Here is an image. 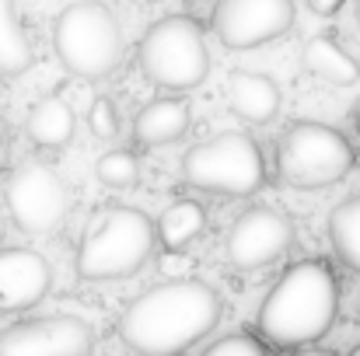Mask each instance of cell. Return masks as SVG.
<instances>
[{
	"label": "cell",
	"instance_id": "484cf974",
	"mask_svg": "<svg viewBox=\"0 0 360 356\" xmlns=\"http://www.w3.org/2000/svg\"><path fill=\"white\" fill-rule=\"evenodd\" d=\"M4 235H7V220H4V210H0V241H4Z\"/></svg>",
	"mask_w": 360,
	"mask_h": 356
},
{
	"label": "cell",
	"instance_id": "7402d4cb",
	"mask_svg": "<svg viewBox=\"0 0 360 356\" xmlns=\"http://www.w3.org/2000/svg\"><path fill=\"white\" fill-rule=\"evenodd\" d=\"M200 356H266V350H262V343H259L255 336L235 332V336L217 339L207 353H200Z\"/></svg>",
	"mask_w": 360,
	"mask_h": 356
},
{
	"label": "cell",
	"instance_id": "4fadbf2b",
	"mask_svg": "<svg viewBox=\"0 0 360 356\" xmlns=\"http://www.w3.org/2000/svg\"><path fill=\"white\" fill-rule=\"evenodd\" d=\"M228 105L245 122L266 126L280 112V88L273 77H266L259 70H235L228 77Z\"/></svg>",
	"mask_w": 360,
	"mask_h": 356
},
{
	"label": "cell",
	"instance_id": "44dd1931",
	"mask_svg": "<svg viewBox=\"0 0 360 356\" xmlns=\"http://www.w3.org/2000/svg\"><path fill=\"white\" fill-rule=\"evenodd\" d=\"M88 129L98 136V140H116L120 136V112H116V102L112 98H95L91 109H88Z\"/></svg>",
	"mask_w": 360,
	"mask_h": 356
},
{
	"label": "cell",
	"instance_id": "5bb4252c",
	"mask_svg": "<svg viewBox=\"0 0 360 356\" xmlns=\"http://www.w3.org/2000/svg\"><path fill=\"white\" fill-rule=\"evenodd\" d=\"M189 126H193V112H189L186 102L154 98L133 119V140L143 143V147H165V143L182 140L189 133Z\"/></svg>",
	"mask_w": 360,
	"mask_h": 356
},
{
	"label": "cell",
	"instance_id": "cb8c5ba5",
	"mask_svg": "<svg viewBox=\"0 0 360 356\" xmlns=\"http://www.w3.org/2000/svg\"><path fill=\"white\" fill-rule=\"evenodd\" d=\"M7 157H11V129H7V122L0 116V171L7 168Z\"/></svg>",
	"mask_w": 360,
	"mask_h": 356
},
{
	"label": "cell",
	"instance_id": "e0dca14e",
	"mask_svg": "<svg viewBox=\"0 0 360 356\" xmlns=\"http://www.w3.org/2000/svg\"><path fill=\"white\" fill-rule=\"evenodd\" d=\"M32 63H35V49L21 25L18 0H0V77H18Z\"/></svg>",
	"mask_w": 360,
	"mask_h": 356
},
{
	"label": "cell",
	"instance_id": "ffe728a7",
	"mask_svg": "<svg viewBox=\"0 0 360 356\" xmlns=\"http://www.w3.org/2000/svg\"><path fill=\"white\" fill-rule=\"evenodd\" d=\"M95 171H98V182H105L112 189H126L140 178V161L133 150H109L98 157Z\"/></svg>",
	"mask_w": 360,
	"mask_h": 356
},
{
	"label": "cell",
	"instance_id": "9c48e42d",
	"mask_svg": "<svg viewBox=\"0 0 360 356\" xmlns=\"http://www.w3.org/2000/svg\"><path fill=\"white\" fill-rule=\"evenodd\" d=\"M294 25V0H217L210 28L228 49H259Z\"/></svg>",
	"mask_w": 360,
	"mask_h": 356
},
{
	"label": "cell",
	"instance_id": "3957f363",
	"mask_svg": "<svg viewBox=\"0 0 360 356\" xmlns=\"http://www.w3.org/2000/svg\"><path fill=\"white\" fill-rule=\"evenodd\" d=\"M154 220L136 210V206H102L95 210L88 231L81 237L74 269L88 283H105V279H126L133 276L154 251Z\"/></svg>",
	"mask_w": 360,
	"mask_h": 356
},
{
	"label": "cell",
	"instance_id": "2e32d148",
	"mask_svg": "<svg viewBox=\"0 0 360 356\" xmlns=\"http://www.w3.org/2000/svg\"><path fill=\"white\" fill-rule=\"evenodd\" d=\"M304 67L315 77H322V81H329L336 88H350V84H357V77H360V63L333 35H311L308 39V46H304Z\"/></svg>",
	"mask_w": 360,
	"mask_h": 356
},
{
	"label": "cell",
	"instance_id": "f1b7e54d",
	"mask_svg": "<svg viewBox=\"0 0 360 356\" xmlns=\"http://www.w3.org/2000/svg\"><path fill=\"white\" fill-rule=\"evenodd\" d=\"M354 4H357V25H360V0H354Z\"/></svg>",
	"mask_w": 360,
	"mask_h": 356
},
{
	"label": "cell",
	"instance_id": "277c9868",
	"mask_svg": "<svg viewBox=\"0 0 360 356\" xmlns=\"http://www.w3.org/2000/svg\"><path fill=\"white\" fill-rule=\"evenodd\" d=\"M53 49L67 74L81 81H98L112 74L122 60L120 18L102 0H77L56 14Z\"/></svg>",
	"mask_w": 360,
	"mask_h": 356
},
{
	"label": "cell",
	"instance_id": "603a6c76",
	"mask_svg": "<svg viewBox=\"0 0 360 356\" xmlns=\"http://www.w3.org/2000/svg\"><path fill=\"white\" fill-rule=\"evenodd\" d=\"M304 4H308V11H311V14H319V18H333L347 0H304Z\"/></svg>",
	"mask_w": 360,
	"mask_h": 356
},
{
	"label": "cell",
	"instance_id": "4316f807",
	"mask_svg": "<svg viewBox=\"0 0 360 356\" xmlns=\"http://www.w3.org/2000/svg\"><path fill=\"white\" fill-rule=\"evenodd\" d=\"M297 356H333V353H322V350H311V353H297Z\"/></svg>",
	"mask_w": 360,
	"mask_h": 356
},
{
	"label": "cell",
	"instance_id": "30bf717a",
	"mask_svg": "<svg viewBox=\"0 0 360 356\" xmlns=\"http://www.w3.org/2000/svg\"><path fill=\"white\" fill-rule=\"evenodd\" d=\"M95 336L74 315L25 318L0 329V356H91Z\"/></svg>",
	"mask_w": 360,
	"mask_h": 356
},
{
	"label": "cell",
	"instance_id": "52a82bcc",
	"mask_svg": "<svg viewBox=\"0 0 360 356\" xmlns=\"http://www.w3.org/2000/svg\"><path fill=\"white\" fill-rule=\"evenodd\" d=\"M182 178L193 189L221 192V196H252L266 182V161L252 136L238 129L217 133L214 140H203L182 154Z\"/></svg>",
	"mask_w": 360,
	"mask_h": 356
},
{
	"label": "cell",
	"instance_id": "5b68a950",
	"mask_svg": "<svg viewBox=\"0 0 360 356\" xmlns=\"http://www.w3.org/2000/svg\"><path fill=\"white\" fill-rule=\"evenodd\" d=\"M140 70L154 88L193 91L210 74V49L203 25L189 14L158 18L140 39Z\"/></svg>",
	"mask_w": 360,
	"mask_h": 356
},
{
	"label": "cell",
	"instance_id": "8fae6325",
	"mask_svg": "<svg viewBox=\"0 0 360 356\" xmlns=\"http://www.w3.org/2000/svg\"><path fill=\"white\" fill-rule=\"evenodd\" d=\"M294 241V224L276 206H252L245 210L228 231V258L238 269H259L280 258Z\"/></svg>",
	"mask_w": 360,
	"mask_h": 356
},
{
	"label": "cell",
	"instance_id": "6da1fadb",
	"mask_svg": "<svg viewBox=\"0 0 360 356\" xmlns=\"http://www.w3.org/2000/svg\"><path fill=\"white\" fill-rule=\"evenodd\" d=\"M221 322V297L203 279H168L140 294L120 318L136 356H182Z\"/></svg>",
	"mask_w": 360,
	"mask_h": 356
},
{
	"label": "cell",
	"instance_id": "d4e9b609",
	"mask_svg": "<svg viewBox=\"0 0 360 356\" xmlns=\"http://www.w3.org/2000/svg\"><path fill=\"white\" fill-rule=\"evenodd\" d=\"M354 126H357V133H360V95H357V102H354Z\"/></svg>",
	"mask_w": 360,
	"mask_h": 356
},
{
	"label": "cell",
	"instance_id": "7c38bea8",
	"mask_svg": "<svg viewBox=\"0 0 360 356\" xmlns=\"http://www.w3.org/2000/svg\"><path fill=\"white\" fill-rule=\"evenodd\" d=\"M53 286V269L35 248H0V311H28Z\"/></svg>",
	"mask_w": 360,
	"mask_h": 356
},
{
	"label": "cell",
	"instance_id": "ac0fdd59",
	"mask_svg": "<svg viewBox=\"0 0 360 356\" xmlns=\"http://www.w3.org/2000/svg\"><path fill=\"white\" fill-rule=\"evenodd\" d=\"M203 228H207L203 206L193 203V199H179V203H172V206L161 213V220H158L154 231H158L165 248L179 251V248H186L189 241H196V237L203 235Z\"/></svg>",
	"mask_w": 360,
	"mask_h": 356
},
{
	"label": "cell",
	"instance_id": "8992f818",
	"mask_svg": "<svg viewBox=\"0 0 360 356\" xmlns=\"http://www.w3.org/2000/svg\"><path fill=\"white\" fill-rule=\"evenodd\" d=\"M354 147L350 140L315 119H297L283 129L276 147V171L294 189H326L350 175Z\"/></svg>",
	"mask_w": 360,
	"mask_h": 356
},
{
	"label": "cell",
	"instance_id": "d6986e66",
	"mask_svg": "<svg viewBox=\"0 0 360 356\" xmlns=\"http://www.w3.org/2000/svg\"><path fill=\"white\" fill-rule=\"evenodd\" d=\"M329 237H333V248L336 255L360 272V192L343 199L333 213H329Z\"/></svg>",
	"mask_w": 360,
	"mask_h": 356
},
{
	"label": "cell",
	"instance_id": "9a60e30c",
	"mask_svg": "<svg viewBox=\"0 0 360 356\" xmlns=\"http://www.w3.org/2000/svg\"><path fill=\"white\" fill-rule=\"evenodd\" d=\"M74 109L67 105L63 95H42L25 119V133L35 147H46V150H60L70 143L74 136Z\"/></svg>",
	"mask_w": 360,
	"mask_h": 356
},
{
	"label": "cell",
	"instance_id": "7a4b0ae2",
	"mask_svg": "<svg viewBox=\"0 0 360 356\" xmlns=\"http://www.w3.org/2000/svg\"><path fill=\"white\" fill-rule=\"evenodd\" d=\"M340 311V283L329 262L304 258L283 269L255 315L259 336L276 350L319 343Z\"/></svg>",
	"mask_w": 360,
	"mask_h": 356
},
{
	"label": "cell",
	"instance_id": "83f0119b",
	"mask_svg": "<svg viewBox=\"0 0 360 356\" xmlns=\"http://www.w3.org/2000/svg\"><path fill=\"white\" fill-rule=\"evenodd\" d=\"M350 356H360V346H354V350H350Z\"/></svg>",
	"mask_w": 360,
	"mask_h": 356
},
{
	"label": "cell",
	"instance_id": "ba28073f",
	"mask_svg": "<svg viewBox=\"0 0 360 356\" xmlns=\"http://www.w3.org/2000/svg\"><path fill=\"white\" fill-rule=\"evenodd\" d=\"M4 203L11 220L25 235H56L70 213V192L56 168L46 161H25L7 175Z\"/></svg>",
	"mask_w": 360,
	"mask_h": 356
}]
</instances>
